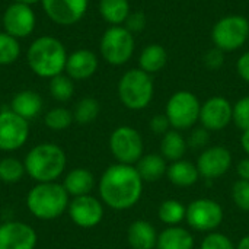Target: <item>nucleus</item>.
I'll list each match as a JSON object with an SVG mask.
<instances>
[{"instance_id": "1", "label": "nucleus", "mask_w": 249, "mask_h": 249, "mask_svg": "<svg viewBox=\"0 0 249 249\" xmlns=\"http://www.w3.org/2000/svg\"><path fill=\"white\" fill-rule=\"evenodd\" d=\"M143 184L134 165L115 163L102 174L98 191L101 201L109 209L128 210L142 198Z\"/></svg>"}, {"instance_id": "2", "label": "nucleus", "mask_w": 249, "mask_h": 249, "mask_svg": "<svg viewBox=\"0 0 249 249\" xmlns=\"http://www.w3.org/2000/svg\"><path fill=\"white\" fill-rule=\"evenodd\" d=\"M67 50L55 36L44 35L34 39L26 51V63L34 74L41 79H53L66 70Z\"/></svg>"}, {"instance_id": "3", "label": "nucleus", "mask_w": 249, "mask_h": 249, "mask_svg": "<svg viewBox=\"0 0 249 249\" xmlns=\"http://www.w3.org/2000/svg\"><path fill=\"white\" fill-rule=\"evenodd\" d=\"M23 165L26 175L36 184L55 182L66 169L67 156L54 143H39L26 153Z\"/></svg>"}, {"instance_id": "4", "label": "nucleus", "mask_w": 249, "mask_h": 249, "mask_svg": "<svg viewBox=\"0 0 249 249\" xmlns=\"http://www.w3.org/2000/svg\"><path fill=\"white\" fill-rule=\"evenodd\" d=\"M70 204V196L63 184L39 182L35 184L26 196L29 213L39 220H54L61 217Z\"/></svg>"}, {"instance_id": "5", "label": "nucleus", "mask_w": 249, "mask_h": 249, "mask_svg": "<svg viewBox=\"0 0 249 249\" xmlns=\"http://www.w3.org/2000/svg\"><path fill=\"white\" fill-rule=\"evenodd\" d=\"M153 93L155 85L152 74L142 69H131L125 71L118 82V98L121 104L131 111L147 108L153 99Z\"/></svg>"}, {"instance_id": "6", "label": "nucleus", "mask_w": 249, "mask_h": 249, "mask_svg": "<svg viewBox=\"0 0 249 249\" xmlns=\"http://www.w3.org/2000/svg\"><path fill=\"white\" fill-rule=\"evenodd\" d=\"M134 35L124 25L109 26L101 38V55L111 66H124L128 63L134 54Z\"/></svg>"}, {"instance_id": "7", "label": "nucleus", "mask_w": 249, "mask_h": 249, "mask_svg": "<svg viewBox=\"0 0 249 249\" xmlns=\"http://www.w3.org/2000/svg\"><path fill=\"white\" fill-rule=\"evenodd\" d=\"M249 39V20L242 15H228L220 18L212 29L214 47L225 53L242 48Z\"/></svg>"}, {"instance_id": "8", "label": "nucleus", "mask_w": 249, "mask_h": 249, "mask_svg": "<svg viewBox=\"0 0 249 249\" xmlns=\"http://www.w3.org/2000/svg\"><path fill=\"white\" fill-rule=\"evenodd\" d=\"M201 102L190 90L175 92L165 108V115L168 117L171 127L174 130H188L200 120Z\"/></svg>"}, {"instance_id": "9", "label": "nucleus", "mask_w": 249, "mask_h": 249, "mask_svg": "<svg viewBox=\"0 0 249 249\" xmlns=\"http://www.w3.org/2000/svg\"><path fill=\"white\" fill-rule=\"evenodd\" d=\"M109 150L117 163L136 165L144 155L143 137L130 125L117 127L109 136Z\"/></svg>"}, {"instance_id": "10", "label": "nucleus", "mask_w": 249, "mask_h": 249, "mask_svg": "<svg viewBox=\"0 0 249 249\" xmlns=\"http://www.w3.org/2000/svg\"><path fill=\"white\" fill-rule=\"evenodd\" d=\"M187 223L198 232H214L223 222L222 206L212 198H197L187 206Z\"/></svg>"}, {"instance_id": "11", "label": "nucleus", "mask_w": 249, "mask_h": 249, "mask_svg": "<svg viewBox=\"0 0 249 249\" xmlns=\"http://www.w3.org/2000/svg\"><path fill=\"white\" fill-rule=\"evenodd\" d=\"M29 137V121L10 108L0 111V152L19 150Z\"/></svg>"}, {"instance_id": "12", "label": "nucleus", "mask_w": 249, "mask_h": 249, "mask_svg": "<svg viewBox=\"0 0 249 249\" xmlns=\"http://www.w3.org/2000/svg\"><path fill=\"white\" fill-rule=\"evenodd\" d=\"M3 31L16 39L28 38L36 25V16L32 6H26L22 3H12L6 7L3 18Z\"/></svg>"}, {"instance_id": "13", "label": "nucleus", "mask_w": 249, "mask_h": 249, "mask_svg": "<svg viewBox=\"0 0 249 249\" xmlns=\"http://www.w3.org/2000/svg\"><path fill=\"white\" fill-rule=\"evenodd\" d=\"M41 6L48 19L55 25L71 26L83 19L89 0H41Z\"/></svg>"}, {"instance_id": "14", "label": "nucleus", "mask_w": 249, "mask_h": 249, "mask_svg": "<svg viewBox=\"0 0 249 249\" xmlns=\"http://www.w3.org/2000/svg\"><path fill=\"white\" fill-rule=\"evenodd\" d=\"M69 216L71 222L82 229H92L104 219V204L96 197L88 194L74 197L69 204Z\"/></svg>"}, {"instance_id": "15", "label": "nucleus", "mask_w": 249, "mask_h": 249, "mask_svg": "<svg viewBox=\"0 0 249 249\" xmlns=\"http://www.w3.org/2000/svg\"><path fill=\"white\" fill-rule=\"evenodd\" d=\"M233 118V105L223 96H212L201 104L200 123L209 131H220L226 128Z\"/></svg>"}, {"instance_id": "16", "label": "nucleus", "mask_w": 249, "mask_h": 249, "mask_svg": "<svg viewBox=\"0 0 249 249\" xmlns=\"http://www.w3.org/2000/svg\"><path fill=\"white\" fill-rule=\"evenodd\" d=\"M196 165L200 177L206 179H217L231 169L232 153L223 146H210L201 152Z\"/></svg>"}, {"instance_id": "17", "label": "nucleus", "mask_w": 249, "mask_h": 249, "mask_svg": "<svg viewBox=\"0 0 249 249\" xmlns=\"http://www.w3.org/2000/svg\"><path fill=\"white\" fill-rule=\"evenodd\" d=\"M36 232L23 222L12 220L0 223V249H35Z\"/></svg>"}, {"instance_id": "18", "label": "nucleus", "mask_w": 249, "mask_h": 249, "mask_svg": "<svg viewBox=\"0 0 249 249\" xmlns=\"http://www.w3.org/2000/svg\"><path fill=\"white\" fill-rule=\"evenodd\" d=\"M99 67L98 55L86 48H80L69 54L66 63V74L71 80H88Z\"/></svg>"}, {"instance_id": "19", "label": "nucleus", "mask_w": 249, "mask_h": 249, "mask_svg": "<svg viewBox=\"0 0 249 249\" xmlns=\"http://www.w3.org/2000/svg\"><path fill=\"white\" fill-rule=\"evenodd\" d=\"M158 236L155 226L147 220H136L127 231V242L131 249H156Z\"/></svg>"}, {"instance_id": "20", "label": "nucleus", "mask_w": 249, "mask_h": 249, "mask_svg": "<svg viewBox=\"0 0 249 249\" xmlns=\"http://www.w3.org/2000/svg\"><path fill=\"white\" fill-rule=\"evenodd\" d=\"M10 109L26 121L36 118L42 111V98L38 92L25 89L18 92L10 102Z\"/></svg>"}, {"instance_id": "21", "label": "nucleus", "mask_w": 249, "mask_h": 249, "mask_svg": "<svg viewBox=\"0 0 249 249\" xmlns=\"http://www.w3.org/2000/svg\"><path fill=\"white\" fill-rule=\"evenodd\" d=\"M63 187L70 197L88 196L92 193L95 187V177L86 168H74L71 169L63 181Z\"/></svg>"}, {"instance_id": "22", "label": "nucleus", "mask_w": 249, "mask_h": 249, "mask_svg": "<svg viewBox=\"0 0 249 249\" xmlns=\"http://www.w3.org/2000/svg\"><path fill=\"white\" fill-rule=\"evenodd\" d=\"M156 249H194V236L181 226H168L158 236Z\"/></svg>"}, {"instance_id": "23", "label": "nucleus", "mask_w": 249, "mask_h": 249, "mask_svg": "<svg viewBox=\"0 0 249 249\" xmlns=\"http://www.w3.org/2000/svg\"><path fill=\"white\" fill-rule=\"evenodd\" d=\"M168 160L158 153L143 155L142 159L134 165L143 182H156L166 175Z\"/></svg>"}, {"instance_id": "24", "label": "nucleus", "mask_w": 249, "mask_h": 249, "mask_svg": "<svg viewBox=\"0 0 249 249\" xmlns=\"http://www.w3.org/2000/svg\"><path fill=\"white\" fill-rule=\"evenodd\" d=\"M166 177L174 185L185 188L194 185L198 181L200 172L197 169V165H194L193 162L179 159L177 162H171L166 171Z\"/></svg>"}, {"instance_id": "25", "label": "nucleus", "mask_w": 249, "mask_h": 249, "mask_svg": "<svg viewBox=\"0 0 249 249\" xmlns=\"http://www.w3.org/2000/svg\"><path fill=\"white\" fill-rule=\"evenodd\" d=\"M168 63V51L160 44H149L139 55V69L149 74L159 73Z\"/></svg>"}, {"instance_id": "26", "label": "nucleus", "mask_w": 249, "mask_h": 249, "mask_svg": "<svg viewBox=\"0 0 249 249\" xmlns=\"http://www.w3.org/2000/svg\"><path fill=\"white\" fill-rule=\"evenodd\" d=\"M99 13L111 26L124 25L131 13L128 0H99Z\"/></svg>"}, {"instance_id": "27", "label": "nucleus", "mask_w": 249, "mask_h": 249, "mask_svg": "<svg viewBox=\"0 0 249 249\" xmlns=\"http://www.w3.org/2000/svg\"><path fill=\"white\" fill-rule=\"evenodd\" d=\"M187 140L178 130H169L162 136L160 155L169 162H177L182 159L187 152Z\"/></svg>"}, {"instance_id": "28", "label": "nucleus", "mask_w": 249, "mask_h": 249, "mask_svg": "<svg viewBox=\"0 0 249 249\" xmlns=\"http://www.w3.org/2000/svg\"><path fill=\"white\" fill-rule=\"evenodd\" d=\"M185 214H187V207L179 200L175 198L162 201L158 210L159 220L166 226H178L181 222L185 220Z\"/></svg>"}, {"instance_id": "29", "label": "nucleus", "mask_w": 249, "mask_h": 249, "mask_svg": "<svg viewBox=\"0 0 249 249\" xmlns=\"http://www.w3.org/2000/svg\"><path fill=\"white\" fill-rule=\"evenodd\" d=\"M99 111H101L99 102L92 96H86L76 104L74 111H73V120L77 124L86 125V124L93 123L98 118Z\"/></svg>"}, {"instance_id": "30", "label": "nucleus", "mask_w": 249, "mask_h": 249, "mask_svg": "<svg viewBox=\"0 0 249 249\" xmlns=\"http://www.w3.org/2000/svg\"><path fill=\"white\" fill-rule=\"evenodd\" d=\"M26 174L25 165L22 160L13 158V156H6L0 159V181L4 184H18L23 175Z\"/></svg>"}, {"instance_id": "31", "label": "nucleus", "mask_w": 249, "mask_h": 249, "mask_svg": "<svg viewBox=\"0 0 249 249\" xmlns=\"http://www.w3.org/2000/svg\"><path fill=\"white\" fill-rule=\"evenodd\" d=\"M50 95L58 102H67L74 95V83L67 74H58L50 79Z\"/></svg>"}, {"instance_id": "32", "label": "nucleus", "mask_w": 249, "mask_h": 249, "mask_svg": "<svg viewBox=\"0 0 249 249\" xmlns=\"http://www.w3.org/2000/svg\"><path fill=\"white\" fill-rule=\"evenodd\" d=\"M20 57V44L19 39L6 34L4 31L0 32V66H10Z\"/></svg>"}, {"instance_id": "33", "label": "nucleus", "mask_w": 249, "mask_h": 249, "mask_svg": "<svg viewBox=\"0 0 249 249\" xmlns=\"http://www.w3.org/2000/svg\"><path fill=\"white\" fill-rule=\"evenodd\" d=\"M73 112L69 111L64 107H55L51 108L45 117H44V123L45 125L53 130V131H63L66 128H69L73 123Z\"/></svg>"}, {"instance_id": "34", "label": "nucleus", "mask_w": 249, "mask_h": 249, "mask_svg": "<svg viewBox=\"0 0 249 249\" xmlns=\"http://www.w3.org/2000/svg\"><path fill=\"white\" fill-rule=\"evenodd\" d=\"M232 200L238 209L249 212V181L238 179L232 187Z\"/></svg>"}, {"instance_id": "35", "label": "nucleus", "mask_w": 249, "mask_h": 249, "mask_svg": "<svg viewBox=\"0 0 249 249\" xmlns=\"http://www.w3.org/2000/svg\"><path fill=\"white\" fill-rule=\"evenodd\" d=\"M200 249H236L233 242L229 236L220 233V232H210L203 239Z\"/></svg>"}, {"instance_id": "36", "label": "nucleus", "mask_w": 249, "mask_h": 249, "mask_svg": "<svg viewBox=\"0 0 249 249\" xmlns=\"http://www.w3.org/2000/svg\"><path fill=\"white\" fill-rule=\"evenodd\" d=\"M232 121L242 131L249 130V96L241 98L233 105V118H232Z\"/></svg>"}, {"instance_id": "37", "label": "nucleus", "mask_w": 249, "mask_h": 249, "mask_svg": "<svg viewBox=\"0 0 249 249\" xmlns=\"http://www.w3.org/2000/svg\"><path fill=\"white\" fill-rule=\"evenodd\" d=\"M203 63L209 70H219L225 64V51L217 47H213L206 51L203 55Z\"/></svg>"}, {"instance_id": "38", "label": "nucleus", "mask_w": 249, "mask_h": 249, "mask_svg": "<svg viewBox=\"0 0 249 249\" xmlns=\"http://www.w3.org/2000/svg\"><path fill=\"white\" fill-rule=\"evenodd\" d=\"M210 142V131L206 130L204 127H200V128H196L191 131L188 140H187V144L191 146L193 149H206L207 144Z\"/></svg>"}, {"instance_id": "39", "label": "nucleus", "mask_w": 249, "mask_h": 249, "mask_svg": "<svg viewBox=\"0 0 249 249\" xmlns=\"http://www.w3.org/2000/svg\"><path fill=\"white\" fill-rule=\"evenodd\" d=\"M146 23H147V19L143 12H131L127 18L124 26L134 35V34L142 32L146 28Z\"/></svg>"}, {"instance_id": "40", "label": "nucleus", "mask_w": 249, "mask_h": 249, "mask_svg": "<svg viewBox=\"0 0 249 249\" xmlns=\"http://www.w3.org/2000/svg\"><path fill=\"white\" fill-rule=\"evenodd\" d=\"M149 127H150V130H152L153 134L163 136L165 133L169 131L171 123H169V120H168V117L165 114H158V115L152 117Z\"/></svg>"}, {"instance_id": "41", "label": "nucleus", "mask_w": 249, "mask_h": 249, "mask_svg": "<svg viewBox=\"0 0 249 249\" xmlns=\"http://www.w3.org/2000/svg\"><path fill=\"white\" fill-rule=\"evenodd\" d=\"M236 70H238V74L241 76V79L244 82L249 83V51L244 53L238 61H236Z\"/></svg>"}, {"instance_id": "42", "label": "nucleus", "mask_w": 249, "mask_h": 249, "mask_svg": "<svg viewBox=\"0 0 249 249\" xmlns=\"http://www.w3.org/2000/svg\"><path fill=\"white\" fill-rule=\"evenodd\" d=\"M236 171H238V175H239V178H241V179H244V181H249V158L242 159V160L238 163Z\"/></svg>"}, {"instance_id": "43", "label": "nucleus", "mask_w": 249, "mask_h": 249, "mask_svg": "<svg viewBox=\"0 0 249 249\" xmlns=\"http://www.w3.org/2000/svg\"><path fill=\"white\" fill-rule=\"evenodd\" d=\"M241 146H242L244 152L249 156V130L242 131V136H241Z\"/></svg>"}, {"instance_id": "44", "label": "nucleus", "mask_w": 249, "mask_h": 249, "mask_svg": "<svg viewBox=\"0 0 249 249\" xmlns=\"http://www.w3.org/2000/svg\"><path fill=\"white\" fill-rule=\"evenodd\" d=\"M236 249H249V235H245V236L239 241Z\"/></svg>"}, {"instance_id": "45", "label": "nucleus", "mask_w": 249, "mask_h": 249, "mask_svg": "<svg viewBox=\"0 0 249 249\" xmlns=\"http://www.w3.org/2000/svg\"><path fill=\"white\" fill-rule=\"evenodd\" d=\"M15 3H22V4H26V6H32V4H36V3H41V0H13Z\"/></svg>"}]
</instances>
